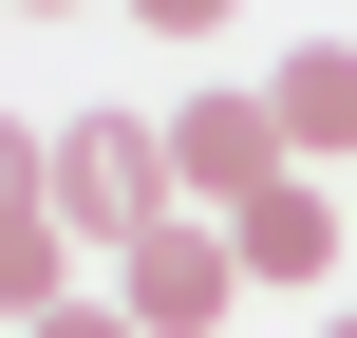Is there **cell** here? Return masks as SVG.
I'll return each mask as SVG.
<instances>
[{
    "mask_svg": "<svg viewBox=\"0 0 357 338\" xmlns=\"http://www.w3.org/2000/svg\"><path fill=\"white\" fill-rule=\"evenodd\" d=\"M264 113H282V151H320V169H357V38H301V56L264 75Z\"/></svg>",
    "mask_w": 357,
    "mask_h": 338,
    "instance_id": "277c9868",
    "label": "cell"
},
{
    "mask_svg": "<svg viewBox=\"0 0 357 338\" xmlns=\"http://www.w3.org/2000/svg\"><path fill=\"white\" fill-rule=\"evenodd\" d=\"M38 188H56V132H19V113H0V226H19Z\"/></svg>",
    "mask_w": 357,
    "mask_h": 338,
    "instance_id": "52a82bcc",
    "label": "cell"
},
{
    "mask_svg": "<svg viewBox=\"0 0 357 338\" xmlns=\"http://www.w3.org/2000/svg\"><path fill=\"white\" fill-rule=\"evenodd\" d=\"M226 301H245V245H226L207 207H188V226H151V245L113 263V320H132V338H207Z\"/></svg>",
    "mask_w": 357,
    "mask_h": 338,
    "instance_id": "3957f363",
    "label": "cell"
},
{
    "mask_svg": "<svg viewBox=\"0 0 357 338\" xmlns=\"http://www.w3.org/2000/svg\"><path fill=\"white\" fill-rule=\"evenodd\" d=\"M320 338H357V320H320Z\"/></svg>",
    "mask_w": 357,
    "mask_h": 338,
    "instance_id": "8fae6325",
    "label": "cell"
},
{
    "mask_svg": "<svg viewBox=\"0 0 357 338\" xmlns=\"http://www.w3.org/2000/svg\"><path fill=\"white\" fill-rule=\"evenodd\" d=\"M38 338H132V320H113V301H56V320H38Z\"/></svg>",
    "mask_w": 357,
    "mask_h": 338,
    "instance_id": "9c48e42d",
    "label": "cell"
},
{
    "mask_svg": "<svg viewBox=\"0 0 357 338\" xmlns=\"http://www.w3.org/2000/svg\"><path fill=\"white\" fill-rule=\"evenodd\" d=\"M113 19H151V38H226L245 0H113Z\"/></svg>",
    "mask_w": 357,
    "mask_h": 338,
    "instance_id": "ba28073f",
    "label": "cell"
},
{
    "mask_svg": "<svg viewBox=\"0 0 357 338\" xmlns=\"http://www.w3.org/2000/svg\"><path fill=\"white\" fill-rule=\"evenodd\" d=\"M19 19H75V0H19Z\"/></svg>",
    "mask_w": 357,
    "mask_h": 338,
    "instance_id": "30bf717a",
    "label": "cell"
},
{
    "mask_svg": "<svg viewBox=\"0 0 357 338\" xmlns=\"http://www.w3.org/2000/svg\"><path fill=\"white\" fill-rule=\"evenodd\" d=\"M282 169H301V151H282V113H264V94H188V113H169V188H188L207 226H245Z\"/></svg>",
    "mask_w": 357,
    "mask_h": 338,
    "instance_id": "7a4b0ae2",
    "label": "cell"
},
{
    "mask_svg": "<svg viewBox=\"0 0 357 338\" xmlns=\"http://www.w3.org/2000/svg\"><path fill=\"white\" fill-rule=\"evenodd\" d=\"M226 245H245V282H339V188H301V169H282Z\"/></svg>",
    "mask_w": 357,
    "mask_h": 338,
    "instance_id": "5b68a950",
    "label": "cell"
},
{
    "mask_svg": "<svg viewBox=\"0 0 357 338\" xmlns=\"http://www.w3.org/2000/svg\"><path fill=\"white\" fill-rule=\"evenodd\" d=\"M94 263H132L151 226H188V188H169V113H75L56 132V188H38Z\"/></svg>",
    "mask_w": 357,
    "mask_h": 338,
    "instance_id": "6da1fadb",
    "label": "cell"
},
{
    "mask_svg": "<svg viewBox=\"0 0 357 338\" xmlns=\"http://www.w3.org/2000/svg\"><path fill=\"white\" fill-rule=\"evenodd\" d=\"M56 301H75V226H56V207H19V226H0V320L38 338Z\"/></svg>",
    "mask_w": 357,
    "mask_h": 338,
    "instance_id": "8992f818",
    "label": "cell"
}]
</instances>
